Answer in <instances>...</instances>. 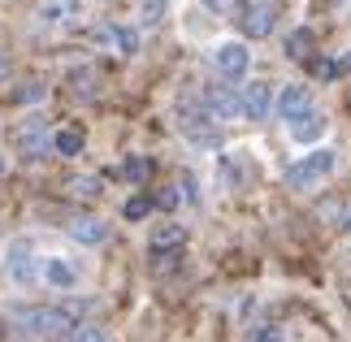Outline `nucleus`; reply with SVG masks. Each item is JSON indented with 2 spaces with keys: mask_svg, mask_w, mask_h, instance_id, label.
I'll return each instance as SVG.
<instances>
[{
  "mask_svg": "<svg viewBox=\"0 0 351 342\" xmlns=\"http://www.w3.org/2000/svg\"><path fill=\"white\" fill-rule=\"evenodd\" d=\"M96 304L91 299H65V304H39V308H22L18 312V330L31 338H65L74 325H83Z\"/></svg>",
  "mask_w": 351,
  "mask_h": 342,
  "instance_id": "nucleus-1",
  "label": "nucleus"
},
{
  "mask_svg": "<svg viewBox=\"0 0 351 342\" xmlns=\"http://www.w3.org/2000/svg\"><path fill=\"white\" fill-rule=\"evenodd\" d=\"M334 160H339V156H334L330 147H317V152H308L300 165H291V169H287V186H295V191L317 186L321 178H330V173H334Z\"/></svg>",
  "mask_w": 351,
  "mask_h": 342,
  "instance_id": "nucleus-2",
  "label": "nucleus"
},
{
  "mask_svg": "<svg viewBox=\"0 0 351 342\" xmlns=\"http://www.w3.org/2000/svg\"><path fill=\"white\" fill-rule=\"evenodd\" d=\"M178 126H182V134L191 143H204V147H217L221 143V130L213 126L208 108H199V113H195V108H178Z\"/></svg>",
  "mask_w": 351,
  "mask_h": 342,
  "instance_id": "nucleus-3",
  "label": "nucleus"
},
{
  "mask_svg": "<svg viewBox=\"0 0 351 342\" xmlns=\"http://www.w3.org/2000/svg\"><path fill=\"white\" fill-rule=\"evenodd\" d=\"M213 61H217V70L226 78H243V74L252 70V52L243 48V44H221L217 52H213Z\"/></svg>",
  "mask_w": 351,
  "mask_h": 342,
  "instance_id": "nucleus-4",
  "label": "nucleus"
},
{
  "mask_svg": "<svg viewBox=\"0 0 351 342\" xmlns=\"http://www.w3.org/2000/svg\"><path fill=\"white\" fill-rule=\"evenodd\" d=\"M239 22H243V35H247V39H265L269 31H274L278 13H274V5H247Z\"/></svg>",
  "mask_w": 351,
  "mask_h": 342,
  "instance_id": "nucleus-5",
  "label": "nucleus"
},
{
  "mask_svg": "<svg viewBox=\"0 0 351 342\" xmlns=\"http://www.w3.org/2000/svg\"><path fill=\"white\" fill-rule=\"evenodd\" d=\"M204 108L213 117H243V95H234L230 87H208L204 91Z\"/></svg>",
  "mask_w": 351,
  "mask_h": 342,
  "instance_id": "nucleus-6",
  "label": "nucleus"
},
{
  "mask_svg": "<svg viewBox=\"0 0 351 342\" xmlns=\"http://www.w3.org/2000/svg\"><path fill=\"white\" fill-rule=\"evenodd\" d=\"M308 108H313V95H308V87H304V83H295V87H287V91L278 95V117H282V121L304 117Z\"/></svg>",
  "mask_w": 351,
  "mask_h": 342,
  "instance_id": "nucleus-7",
  "label": "nucleus"
},
{
  "mask_svg": "<svg viewBox=\"0 0 351 342\" xmlns=\"http://www.w3.org/2000/svg\"><path fill=\"white\" fill-rule=\"evenodd\" d=\"M269 108H274V91H269V83H247V91H243V117L261 121V117H269Z\"/></svg>",
  "mask_w": 351,
  "mask_h": 342,
  "instance_id": "nucleus-8",
  "label": "nucleus"
},
{
  "mask_svg": "<svg viewBox=\"0 0 351 342\" xmlns=\"http://www.w3.org/2000/svg\"><path fill=\"white\" fill-rule=\"evenodd\" d=\"M65 230H70L78 243H87V247H96V243L109 239V221H100V217H74V221H65Z\"/></svg>",
  "mask_w": 351,
  "mask_h": 342,
  "instance_id": "nucleus-9",
  "label": "nucleus"
},
{
  "mask_svg": "<svg viewBox=\"0 0 351 342\" xmlns=\"http://www.w3.org/2000/svg\"><path fill=\"white\" fill-rule=\"evenodd\" d=\"M83 147H87V134L78 130V126H61L57 134H52V152H57V156H65V160H70V156H78Z\"/></svg>",
  "mask_w": 351,
  "mask_h": 342,
  "instance_id": "nucleus-10",
  "label": "nucleus"
},
{
  "mask_svg": "<svg viewBox=\"0 0 351 342\" xmlns=\"http://www.w3.org/2000/svg\"><path fill=\"white\" fill-rule=\"evenodd\" d=\"M96 35H100V39H113L117 52H126V57H134V52H139V31H134V26H100Z\"/></svg>",
  "mask_w": 351,
  "mask_h": 342,
  "instance_id": "nucleus-11",
  "label": "nucleus"
},
{
  "mask_svg": "<svg viewBox=\"0 0 351 342\" xmlns=\"http://www.w3.org/2000/svg\"><path fill=\"white\" fill-rule=\"evenodd\" d=\"M317 217H321V221H330V225H347V217H351V199H339V195L321 199V204H317Z\"/></svg>",
  "mask_w": 351,
  "mask_h": 342,
  "instance_id": "nucleus-12",
  "label": "nucleus"
},
{
  "mask_svg": "<svg viewBox=\"0 0 351 342\" xmlns=\"http://www.w3.org/2000/svg\"><path fill=\"white\" fill-rule=\"evenodd\" d=\"M291 134L300 143H308V139H321L326 134V117H317V113H304V117H295L291 121Z\"/></svg>",
  "mask_w": 351,
  "mask_h": 342,
  "instance_id": "nucleus-13",
  "label": "nucleus"
},
{
  "mask_svg": "<svg viewBox=\"0 0 351 342\" xmlns=\"http://www.w3.org/2000/svg\"><path fill=\"white\" fill-rule=\"evenodd\" d=\"M18 143H22V156H39L44 152V126H39V121L18 126Z\"/></svg>",
  "mask_w": 351,
  "mask_h": 342,
  "instance_id": "nucleus-14",
  "label": "nucleus"
},
{
  "mask_svg": "<svg viewBox=\"0 0 351 342\" xmlns=\"http://www.w3.org/2000/svg\"><path fill=\"white\" fill-rule=\"evenodd\" d=\"M9 273H13V282H31L35 278V260H31V247H13V256H9Z\"/></svg>",
  "mask_w": 351,
  "mask_h": 342,
  "instance_id": "nucleus-15",
  "label": "nucleus"
},
{
  "mask_svg": "<svg viewBox=\"0 0 351 342\" xmlns=\"http://www.w3.org/2000/svg\"><path fill=\"white\" fill-rule=\"evenodd\" d=\"M186 243V230L182 225H160L152 230V252H169V247H182Z\"/></svg>",
  "mask_w": 351,
  "mask_h": 342,
  "instance_id": "nucleus-16",
  "label": "nucleus"
},
{
  "mask_svg": "<svg viewBox=\"0 0 351 342\" xmlns=\"http://www.w3.org/2000/svg\"><path fill=\"white\" fill-rule=\"evenodd\" d=\"M313 31H291L287 35V57L291 61H304V57H313Z\"/></svg>",
  "mask_w": 351,
  "mask_h": 342,
  "instance_id": "nucleus-17",
  "label": "nucleus"
},
{
  "mask_svg": "<svg viewBox=\"0 0 351 342\" xmlns=\"http://www.w3.org/2000/svg\"><path fill=\"white\" fill-rule=\"evenodd\" d=\"M65 342H109V334H104V325L83 321V325H74V330L65 334Z\"/></svg>",
  "mask_w": 351,
  "mask_h": 342,
  "instance_id": "nucleus-18",
  "label": "nucleus"
},
{
  "mask_svg": "<svg viewBox=\"0 0 351 342\" xmlns=\"http://www.w3.org/2000/svg\"><path fill=\"white\" fill-rule=\"evenodd\" d=\"M44 278H48L52 286H74V282H78V269H74V265H61V260H52V265L44 269Z\"/></svg>",
  "mask_w": 351,
  "mask_h": 342,
  "instance_id": "nucleus-19",
  "label": "nucleus"
},
{
  "mask_svg": "<svg viewBox=\"0 0 351 342\" xmlns=\"http://www.w3.org/2000/svg\"><path fill=\"white\" fill-rule=\"evenodd\" d=\"M152 204H156V199H147V195H130L121 212H126V221H143V217L152 212Z\"/></svg>",
  "mask_w": 351,
  "mask_h": 342,
  "instance_id": "nucleus-20",
  "label": "nucleus"
},
{
  "mask_svg": "<svg viewBox=\"0 0 351 342\" xmlns=\"http://www.w3.org/2000/svg\"><path fill=\"white\" fill-rule=\"evenodd\" d=\"M126 178L134 186H143L147 178H152V160H143V156H134V160H126Z\"/></svg>",
  "mask_w": 351,
  "mask_h": 342,
  "instance_id": "nucleus-21",
  "label": "nucleus"
},
{
  "mask_svg": "<svg viewBox=\"0 0 351 342\" xmlns=\"http://www.w3.org/2000/svg\"><path fill=\"white\" fill-rule=\"evenodd\" d=\"M74 195H83V199H96L100 195V178H74Z\"/></svg>",
  "mask_w": 351,
  "mask_h": 342,
  "instance_id": "nucleus-22",
  "label": "nucleus"
},
{
  "mask_svg": "<svg viewBox=\"0 0 351 342\" xmlns=\"http://www.w3.org/2000/svg\"><path fill=\"white\" fill-rule=\"evenodd\" d=\"M139 13H143V22L152 26V22H160V13H165V0H143Z\"/></svg>",
  "mask_w": 351,
  "mask_h": 342,
  "instance_id": "nucleus-23",
  "label": "nucleus"
},
{
  "mask_svg": "<svg viewBox=\"0 0 351 342\" xmlns=\"http://www.w3.org/2000/svg\"><path fill=\"white\" fill-rule=\"evenodd\" d=\"M74 91L78 95H96V87H91V70H74Z\"/></svg>",
  "mask_w": 351,
  "mask_h": 342,
  "instance_id": "nucleus-24",
  "label": "nucleus"
},
{
  "mask_svg": "<svg viewBox=\"0 0 351 342\" xmlns=\"http://www.w3.org/2000/svg\"><path fill=\"white\" fill-rule=\"evenodd\" d=\"M313 74L317 78H339V61H313Z\"/></svg>",
  "mask_w": 351,
  "mask_h": 342,
  "instance_id": "nucleus-25",
  "label": "nucleus"
},
{
  "mask_svg": "<svg viewBox=\"0 0 351 342\" xmlns=\"http://www.w3.org/2000/svg\"><path fill=\"white\" fill-rule=\"evenodd\" d=\"M13 95H18V100H39V95H44V87H39V83H31V87H18Z\"/></svg>",
  "mask_w": 351,
  "mask_h": 342,
  "instance_id": "nucleus-26",
  "label": "nucleus"
},
{
  "mask_svg": "<svg viewBox=\"0 0 351 342\" xmlns=\"http://www.w3.org/2000/svg\"><path fill=\"white\" fill-rule=\"evenodd\" d=\"M173 204H178V191H160L156 195V208H173Z\"/></svg>",
  "mask_w": 351,
  "mask_h": 342,
  "instance_id": "nucleus-27",
  "label": "nucleus"
},
{
  "mask_svg": "<svg viewBox=\"0 0 351 342\" xmlns=\"http://www.w3.org/2000/svg\"><path fill=\"white\" fill-rule=\"evenodd\" d=\"M204 5H208L213 13H230V9L239 5V0H204Z\"/></svg>",
  "mask_w": 351,
  "mask_h": 342,
  "instance_id": "nucleus-28",
  "label": "nucleus"
},
{
  "mask_svg": "<svg viewBox=\"0 0 351 342\" xmlns=\"http://www.w3.org/2000/svg\"><path fill=\"white\" fill-rule=\"evenodd\" d=\"M339 74H351V57H343V61H339Z\"/></svg>",
  "mask_w": 351,
  "mask_h": 342,
  "instance_id": "nucleus-29",
  "label": "nucleus"
},
{
  "mask_svg": "<svg viewBox=\"0 0 351 342\" xmlns=\"http://www.w3.org/2000/svg\"><path fill=\"white\" fill-rule=\"evenodd\" d=\"M347 230H351V217H347Z\"/></svg>",
  "mask_w": 351,
  "mask_h": 342,
  "instance_id": "nucleus-30",
  "label": "nucleus"
},
{
  "mask_svg": "<svg viewBox=\"0 0 351 342\" xmlns=\"http://www.w3.org/2000/svg\"><path fill=\"white\" fill-rule=\"evenodd\" d=\"M0 169H5V165H0Z\"/></svg>",
  "mask_w": 351,
  "mask_h": 342,
  "instance_id": "nucleus-31",
  "label": "nucleus"
}]
</instances>
